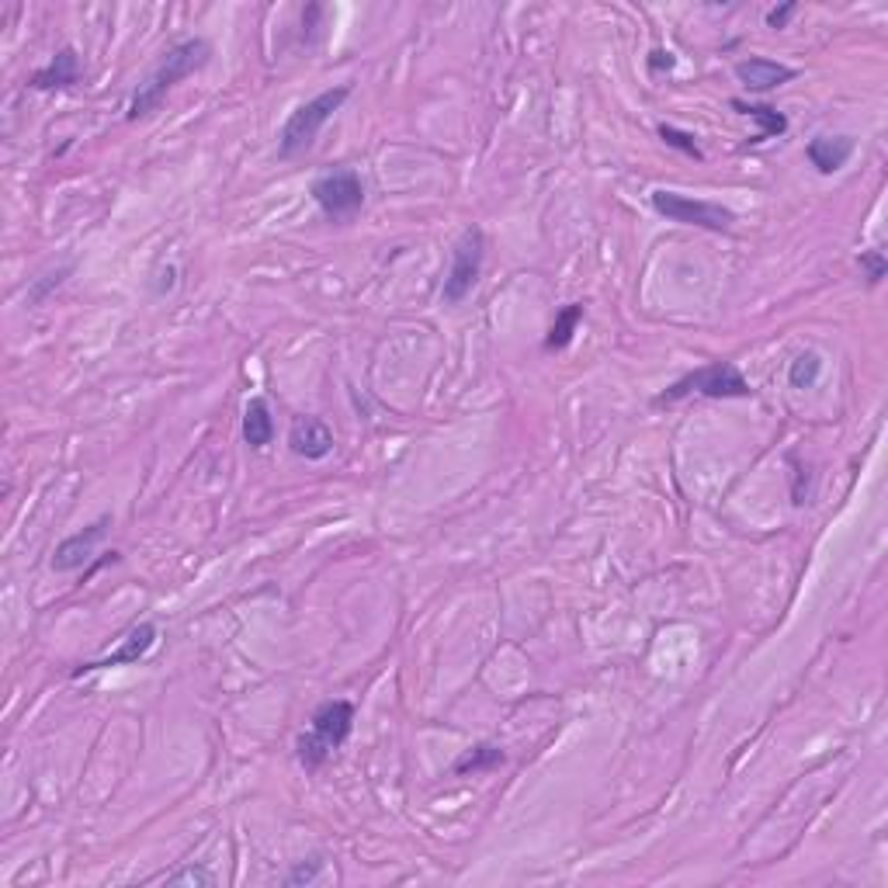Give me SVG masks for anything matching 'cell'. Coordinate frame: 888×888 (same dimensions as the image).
Instances as JSON below:
<instances>
[{"label":"cell","mask_w":888,"mask_h":888,"mask_svg":"<svg viewBox=\"0 0 888 888\" xmlns=\"http://www.w3.org/2000/svg\"><path fill=\"white\" fill-rule=\"evenodd\" d=\"M209 56H212V50H209V42L205 39H185V42H177V45H171V50L164 53V59L156 63V70L140 84V90H135L132 95V101H129V119H146V116H153L156 108L164 105V98L171 95V90L185 80V77H191V74H198L205 63H209Z\"/></svg>","instance_id":"cell-1"},{"label":"cell","mask_w":888,"mask_h":888,"mask_svg":"<svg viewBox=\"0 0 888 888\" xmlns=\"http://www.w3.org/2000/svg\"><path fill=\"white\" fill-rule=\"evenodd\" d=\"M354 728V704L351 701H327L313 712L309 719V733L299 736L295 743V757L306 770H320L333 749L348 743Z\"/></svg>","instance_id":"cell-2"},{"label":"cell","mask_w":888,"mask_h":888,"mask_svg":"<svg viewBox=\"0 0 888 888\" xmlns=\"http://www.w3.org/2000/svg\"><path fill=\"white\" fill-rule=\"evenodd\" d=\"M688 396H709V399H749L754 396V385L743 379V372L733 361H712L704 369L688 372L684 379H677L670 390L656 396V406H670Z\"/></svg>","instance_id":"cell-3"},{"label":"cell","mask_w":888,"mask_h":888,"mask_svg":"<svg viewBox=\"0 0 888 888\" xmlns=\"http://www.w3.org/2000/svg\"><path fill=\"white\" fill-rule=\"evenodd\" d=\"M348 98H351V87L340 84V87H330V90H324V95H316L306 105L295 108L282 129V140H278V153L285 156V161L288 156L306 153L316 135H320V129L333 119V111H340V105H344Z\"/></svg>","instance_id":"cell-4"},{"label":"cell","mask_w":888,"mask_h":888,"mask_svg":"<svg viewBox=\"0 0 888 888\" xmlns=\"http://www.w3.org/2000/svg\"><path fill=\"white\" fill-rule=\"evenodd\" d=\"M653 209L664 216L667 222H680V226H701V230H712V233H728L733 230L736 216L722 209L715 201H701V198H688V195H677V191H664L656 188L649 195Z\"/></svg>","instance_id":"cell-5"},{"label":"cell","mask_w":888,"mask_h":888,"mask_svg":"<svg viewBox=\"0 0 888 888\" xmlns=\"http://www.w3.org/2000/svg\"><path fill=\"white\" fill-rule=\"evenodd\" d=\"M483 254H486V237L480 226H469V230L459 237V243H454L451 250V267H448V275H445V303H462L465 295L475 288V282H480V271H483Z\"/></svg>","instance_id":"cell-6"},{"label":"cell","mask_w":888,"mask_h":888,"mask_svg":"<svg viewBox=\"0 0 888 888\" xmlns=\"http://www.w3.org/2000/svg\"><path fill=\"white\" fill-rule=\"evenodd\" d=\"M313 198L330 222H348L364 205V180L354 171H330L313 180Z\"/></svg>","instance_id":"cell-7"},{"label":"cell","mask_w":888,"mask_h":888,"mask_svg":"<svg viewBox=\"0 0 888 888\" xmlns=\"http://www.w3.org/2000/svg\"><path fill=\"white\" fill-rule=\"evenodd\" d=\"M156 625L153 622H140L132 625L129 635L122 639V646L116 653H108L105 659H90V664L77 667L74 677H84V673H98V670H111V667H125V664H140L143 656H150V649L156 646Z\"/></svg>","instance_id":"cell-8"},{"label":"cell","mask_w":888,"mask_h":888,"mask_svg":"<svg viewBox=\"0 0 888 888\" xmlns=\"http://www.w3.org/2000/svg\"><path fill=\"white\" fill-rule=\"evenodd\" d=\"M108 525H111V517H98L95 525H87L84 531H74L70 538H63L56 545L50 566L56 569V573H74V569H80L84 562H90V556H95L101 538L108 535Z\"/></svg>","instance_id":"cell-9"},{"label":"cell","mask_w":888,"mask_h":888,"mask_svg":"<svg viewBox=\"0 0 888 888\" xmlns=\"http://www.w3.org/2000/svg\"><path fill=\"white\" fill-rule=\"evenodd\" d=\"M288 448L306 462H320L333 451V430L320 417H299L288 430Z\"/></svg>","instance_id":"cell-10"},{"label":"cell","mask_w":888,"mask_h":888,"mask_svg":"<svg viewBox=\"0 0 888 888\" xmlns=\"http://www.w3.org/2000/svg\"><path fill=\"white\" fill-rule=\"evenodd\" d=\"M736 80L746 87V90H774L788 80H794V70L788 63H778V59H764V56H749V59H739L736 63Z\"/></svg>","instance_id":"cell-11"},{"label":"cell","mask_w":888,"mask_h":888,"mask_svg":"<svg viewBox=\"0 0 888 888\" xmlns=\"http://www.w3.org/2000/svg\"><path fill=\"white\" fill-rule=\"evenodd\" d=\"M80 56H77V50H70V45H66V50H59L50 63L42 66V70H35L32 74V87L35 90H66V87H77L80 84Z\"/></svg>","instance_id":"cell-12"},{"label":"cell","mask_w":888,"mask_h":888,"mask_svg":"<svg viewBox=\"0 0 888 888\" xmlns=\"http://www.w3.org/2000/svg\"><path fill=\"white\" fill-rule=\"evenodd\" d=\"M854 135H815L805 146V156L819 174H836L854 156Z\"/></svg>","instance_id":"cell-13"},{"label":"cell","mask_w":888,"mask_h":888,"mask_svg":"<svg viewBox=\"0 0 888 888\" xmlns=\"http://www.w3.org/2000/svg\"><path fill=\"white\" fill-rule=\"evenodd\" d=\"M243 441L254 451L275 441V417H271V406L264 396H254L243 406Z\"/></svg>","instance_id":"cell-14"},{"label":"cell","mask_w":888,"mask_h":888,"mask_svg":"<svg viewBox=\"0 0 888 888\" xmlns=\"http://www.w3.org/2000/svg\"><path fill=\"white\" fill-rule=\"evenodd\" d=\"M733 108L739 111V116L754 119V122L760 125L757 135H754V140H749V143H767V140H778V135L788 132V119H785V111H778V108L757 105V101H739V98H733Z\"/></svg>","instance_id":"cell-15"},{"label":"cell","mask_w":888,"mask_h":888,"mask_svg":"<svg viewBox=\"0 0 888 888\" xmlns=\"http://www.w3.org/2000/svg\"><path fill=\"white\" fill-rule=\"evenodd\" d=\"M580 320H583V303H569L566 309H559V316H556V324H552L549 337H545V351H562V348H569V340H573Z\"/></svg>","instance_id":"cell-16"},{"label":"cell","mask_w":888,"mask_h":888,"mask_svg":"<svg viewBox=\"0 0 888 888\" xmlns=\"http://www.w3.org/2000/svg\"><path fill=\"white\" fill-rule=\"evenodd\" d=\"M500 764H504V749L493 746V743H480V746L465 749V754L451 764V774H480V770H490Z\"/></svg>","instance_id":"cell-17"},{"label":"cell","mask_w":888,"mask_h":888,"mask_svg":"<svg viewBox=\"0 0 888 888\" xmlns=\"http://www.w3.org/2000/svg\"><path fill=\"white\" fill-rule=\"evenodd\" d=\"M819 375H823V358H819L815 351H802L788 369L791 390H812V385L819 382Z\"/></svg>","instance_id":"cell-18"},{"label":"cell","mask_w":888,"mask_h":888,"mask_svg":"<svg viewBox=\"0 0 888 888\" xmlns=\"http://www.w3.org/2000/svg\"><path fill=\"white\" fill-rule=\"evenodd\" d=\"M153 881H164V885H205V888H212L216 885V875L209 868H201V864H191V868L156 875Z\"/></svg>","instance_id":"cell-19"},{"label":"cell","mask_w":888,"mask_h":888,"mask_svg":"<svg viewBox=\"0 0 888 888\" xmlns=\"http://www.w3.org/2000/svg\"><path fill=\"white\" fill-rule=\"evenodd\" d=\"M659 140H664L667 146H673V150H680V153H688V156H694V161H701V146L694 143V135L691 132H684V129H677V125H659Z\"/></svg>","instance_id":"cell-20"},{"label":"cell","mask_w":888,"mask_h":888,"mask_svg":"<svg viewBox=\"0 0 888 888\" xmlns=\"http://www.w3.org/2000/svg\"><path fill=\"white\" fill-rule=\"evenodd\" d=\"M857 267H860V275H864V282H868V285H878L888 275V261H885V254L878 246L864 250V254L857 257Z\"/></svg>","instance_id":"cell-21"},{"label":"cell","mask_w":888,"mask_h":888,"mask_svg":"<svg viewBox=\"0 0 888 888\" xmlns=\"http://www.w3.org/2000/svg\"><path fill=\"white\" fill-rule=\"evenodd\" d=\"M324 881V860L320 857H309V860H299L295 868L285 875V885H320Z\"/></svg>","instance_id":"cell-22"},{"label":"cell","mask_w":888,"mask_h":888,"mask_svg":"<svg viewBox=\"0 0 888 888\" xmlns=\"http://www.w3.org/2000/svg\"><path fill=\"white\" fill-rule=\"evenodd\" d=\"M794 11H799V4H781V8L767 11V29H788V21H791Z\"/></svg>","instance_id":"cell-23"},{"label":"cell","mask_w":888,"mask_h":888,"mask_svg":"<svg viewBox=\"0 0 888 888\" xmlns=\"http://www.w3.org/2000/svg\"><path fill=\"white\" fill-rule=\"evenodd\" d=\"M673 66H677V56H673V53H664V50H656V53L649 56V70H653V74L673 70Z\"/></svg>","instance_id":"cell-24"}]
</instances>
